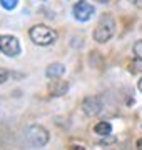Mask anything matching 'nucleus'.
<instances>
[{"label":"nucleus","instance_id":"nucleus-14","mask_svg":"<svg viewBox=\"0 0 142 150\" xmlns=\"http://www.w3.org/2000/svg\"><path fill=\"white\" fill-rule=\"evenodd\" d=\"M134 5H137V7H142V0H131Z\"/></svg>","mask_w":142,"mask_h":150},{"label":"nucleus","instance_id":"nucleus-7","mask_svg":"<svg viewBox=\"0 0 142 150\" xmlns=\"http://www.w3.org/2000/svg\"><path fill=\"white\" fill-rule=\"evenodd\" d=\"M69 92V83L65 80H60V79H55L49 83V93L50 97H60L65 95Z\"/></svg>","mask_w":142,"mask_h":150},{"label":"nucleus","instance_id":"nucleus-11","mask_svg":"<svg viewBox=\"0 0 142 150\" xmlns=\"http://www.w3.org/2000/svg\"><path fill=\"white\" fill-rule=\"evenodd\" d=\"M134 54H136V57L139 60H142V40L134 43Z\"/></svg>","mask_w":142,"mask_h":150},{"label":"nucleus","instance_id":"nucleus-17","mask_svg":"<svg viewBox=\"0 0 142 150\" xmlns=\"http://www.w3.org/2000/svg\"><path fill=\"white\" fill-rule=\"evenodd\" d=\"M97 2H100V4H105V2H109V0H97Z\"/></svg>","mask_w":142,"mask_h":150},{"label":"nucleus","instance_id":"nucleus-5","mask_svg":"<svg viewBox=\"0 0 142 150\" xmlns=\"http://www.w3.org/2000/svg\"><path fill=\"white\" fill-rule=\"evenodd\" d=\"M94 12H95L94 5H90L87 0H79L75 5H74V8H72V13H74V17L79 22L90 20V17L94 15Z\"/></svg>","mask_w":142,"mask_h":150},{"label":"nucleus","instance_id":"nucleus-4","mask_svg":"<svg viewBox=\"0 0 142 150\" xmlns=\"http://www.w3.org/2000/svg\"><path fill=\"white\" fill-rule=\"evenodd\" d=\"M0 52L7 57H17L22 52L18 38L13 35H0Z\"/></svg>","mask_w":142,"mask_h":150},{"label":"nucleus","instance_id":"nucleus-2","mask_svg":"<svg viewBox=\"0 0 142 150\" xmlns=\"http://www.w3.org/2000/svg\"><path fill=\"white\" fill-rule=\"evenodd\" d=\"M28 35L32 38V42L35 45H40V47L52 45L57 40V32H55L54 28L47 27V25H33L28 30Z\"/></svg>","mask_w":142,"mask_h":150},{"label":"nucleus","instance_id":"nucleus-16","mask_svg":"<svg viewBox=\"0 0 142 150\" xmlns=\"http://www.w3.org/2000/svg\"><path fill=\"white\" fill-rule=\"evenodd\" d=\"M137 87H139V90L142 92V77L139 79V82H137Z\"/></svg>","mask_w":142,"mask_h":150},{"label":"nucleus","instance_id":"nucleus-13","mask_svg":"<svg viewBox=\"0 0 142 150\" xmlns=\"http://www.w3.org/2000/svg\"><path fill=\"white\" fill-rule=\"evenodd\" d=\"M70 150H85V149H84L82 145H72Z\"/></svg>","mask_w":142,"mask_h":150},{"label":"nucleus","instance_id":"nucleus-9","mask_svg":"<svg viewBox=\"0 0 142 150\" xmlns=\"http://www.w3.org/2000/svg\"><path fill=\"white\" fill-rule=\"evenodd\" d=\"M94 132L97 135H100V137H109L110 134H112V125H110V122H97L95 125H94Z\"/></svg>","mask_w":142,"mask_h":150},{"label":"nucleus","instance_id":"nucleus-8","mask_svg":"<svg viewBox=\"0 0 142 150\" xmlns=\"http://www.w3.org/2000/svg\"><path fill=\"white\" fill-rule=\"evenodd\" d=\"M64 74H65V67L62 64H52V65L47 67V70H45V75H47L49 79H52V80L60 79Z\"/></svg>","mask_w":142,"mask_h":150},{"label":"nucleus","instance_id":"nucleus-12","mask_svg":"<svg viewBox=\"0 0 142 150\" xmlns=\"http://www.w3.org/2000/svg\"><path fill=\"white\" fill-rule=\"evenodd\" d=\"M9 77H10V72L7 69H2L0 67V83H4V82L9 80Z\"/></svg>","mask_w":142,"mask_h":150},{"label":"nucleus","instance_id":"nucleus-10","mask_svg":"<svg viewBox=\"0 0 142 150\" xmlns=\"http://www.w3.org/2000/svg\"><path fill=\"white\" fill-rule=\"evenodd\" d=\"M18 4V0H0V5L4 7L5 10H13Z\"/></svg>","mask_w":142,"mask_h":150},{"label":"nucleus","instance_id":"nucleus-1","mask_svg":"<svg viewBox=\"0 0 142 150\" xmlns=\"http://www.w3.org/2000/svg\"><path fill=\"white\" fill-rule=\"evenodd\" d=\"M115 33V20L110 15H102L94 28V40L97 43H105L114 37Z\"/></svg>","mask_w":142,"mask_h":150},{"label":"nucleus","instance_id":"nucleus-3","mask_svg":"<svg viewBox=\"0 0 142 150\" xmlns=\"http://www.w3.org/2000/svg\"><path fill=\"white\" fill-rule=\"evenodd\" d=\"M25 139L33 147H45V145L49 144L50 135L42 125L33 123V125H28L27 130H25Z\"/></svg>","mask_w":142,"mask_h":150},{"label":"nucleus","instance_id":"nucleus-6","mask_svg":"<svg viewBox=\"0 0 142 150\" xmlns=\"http://www.w3.org/2000/svg\"><path fill=\"white\" fill-rule=\"evenodd\" d=\"M102 110V100L97 95H87L82 100V112L87 117H95Z\"/></svg>","mask_w":142,"mask_h":150},{"label":"nucleus","instance_id":"nucleus-15","mask_svg":"<svg viewBox=\"0 0 142 150\" xmlns=\"http://www.w3.org/2000/svg\"><path fill=\"white\" fill-rule=\"evenodd\" d=\"M137 150H142V139L137 140Z\"/></svg>","mask_w":142,"mask_h":150}]
</instances>
